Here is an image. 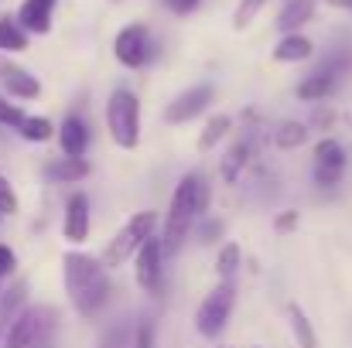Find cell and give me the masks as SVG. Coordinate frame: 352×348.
<instances>
[{"label":"cell","instance_id":"cell-18","mask_svg":"<svg viewBox=\"0 0 352 348\" xmlns=\"http://www.w3.org/2000/svg\"><path fill=\"white\" fill-rule=\"evenodd\" d=\"M45 174L58 185H72V181H82L89 174V164H86V157H55L45 167Z\"/></svg>","mask_w":352,"mask_h":348},{"label":"cell","instance_id":"cell-5","mask_svg":"<svg viewBox=\"0 0 352 348\" xmlns=\"http://www.w3.org/2000/svg\"><path fill=\"white\" fill-rule=\"evenodd\" d=\"M233 304H236V290L233 280H219V287L199 304L195 311V332L202 338H219L233 318Z\"/></svg>","mask_w":352,"mask_h":348},{"label":"cell","instance_id":"cell-24","mask_svg":"<svg viewBox=\"0 0 352 348\" xmlns=\"http://www.w3.org/2000/svg\"><path fill=\"white\" fill-rule=\"evenodd\" d=\"M233 130V119L226 113L212 116L209 123H206V130H202V137H199V150H212L216 143H223L226 140V133Z\"/></svg>","mask_w":352,"mask_h":348},{"label":"cell","instance_id":"cell-3","mask_svg":"<svg viewBox=\"0 0 352 348\" xmlns=\"http://www.w3.org/2000/svg\"><path fill=\"white\" fill-rule=\"evenodd\" d=\"M107 130L123 150H133L140 143V103L130 89H113L107 103Z\"/></svg>","mask_w":352,"mask_h":348},{"label":"cell","instance_id":"cell-16","mask_svg":"<svg viewBox=\"0 0 352 348\" xmlns=\"http://www.w3.org/2000/svg\"><path fill=\"white\" fill-rule=\"evenodd\" d=\"M0 82H3L7 96H17V100H38L41 96V82L21 65H3Z\"/></svg>","mask_w":352,"mask_h":348},{"label":"cell","instance_id":"cell-36","mask_svg":"<svg viewBox=\"0 0 352 348\" xmlns=\"http://www.w3.org/2000/svg\"><path fill=\"white\" fill-rule=\"evenodd\" d=\"M332 7H342V10H352V0H329Z\"/></svg>","mask_w":352,"mask_h":348},{"label":"cell","instance_id":"cell-9","mask_svg":"<svg viewBox=\"0 0 352 348\" xmlns=\"http://www.w3.org/2000/svg\"><path fill=\"white\" fill-rule=\"evenodd\" d=\"M346 65H349V55H339V58H329L325 65H318L305 82H298V100H305V103H322L325 96H332V89H336V82H339V76L346 72Z\"/></svg>","mask_w":352,"mask_h":348},{"label":"cell","instance_id":"cell-1","mask_svg":"<svg viewBox=\"0 0 352 348\" xmlns=\"http://www.w3.org/2000/svg\"><path fill=\"white\" fill-rule=\"evenodd\" d=\"M110 266L103 259H93L86 253H65L62 256V280L65 294L79 318L100 314V308L110 301Z\"/></svg>","mask_w":352,"mask_h":348},{"label":"cell","instance_id":"cell-22","mask_svg":"<svg viewBox=\"0 0 352 348\" xmlns=\"http://www.w3.org/2000/svg\"><path fill=\"white\" fill-rule=\"evenodd\" d=\"M274 140H277V147H280V150H298V147H301V143L308 140V123H298V119H284V123L277 126Z\"/></svg>","mask_w":352,"mask_h":348},{"label":"cell","instance_id":"cell-7","mask_svg":"<svg viewBox=\"0 0 352 348\" xmlns=\"http://www.w3.org/2000/svg\"><path fill=\"white\" fill-rule=\"evenodd\" d=\"M346 167H349V157H346V147L336 137H325V140L315 143L311 178H315L318 188H336L346 178Z\"/></svg>","mask_w":352,"mask_h":348},{"label":"cell","instance_id":"cell-30","mask_svg":"<svg viewBox=\"0 0 352 348\" xmlns=\"http://www.w3.org/2000/svg\"><path fill=\"white\" fill-rule=\"evenodd\" d=\"M154 335H157L154 321H144V325L133 332V345L130 348H154Z\"/></svg>","mask_w":352,"mask_h":348},{"label":"cell","instance_id":"cell-33","mask_svg":"<svg viewBox=\"0 0 352 348\" xmlns=\"http://www.w3.org/2000/svg\"><path fill=\"white\" fill-rule=\"evenodd\" d=\"M175 14H188V10H195L199 7V0H164Z\"/></svg>","mask_w":352,"mask_h":348},{"label":"cell","instance_id":"cell-35","mask_svg":"<svg viewBox=\"0 0 352 348\" xmlns=\"http://www.w3.org/2000/svg\"><path fill=\"white\" fill-rule=\"evenodd\" d=\"M315 123H318V126H329V123H332V113H318L315 116Z\"/></svg>","mask_w":352,"mask_h":348},{"label":"cell","instance_id":"cell-12","mask_svg":"<svg viewBox=\"0 0 352 348\" xmlns=\"http://www.w3.org/2000/svg\"><path fill=\"white\" fill-rule=\"evenodd\" d=\"M212 93H216V89H212L209 82L185 89L178 100H171V106H168L164 119H168V123H188V119H195L199 113H206V110H209V103H212Z\"/></svg>","mask_w":352,"mask_h":348},{"label":"cell","instance_id":"cell-10","mask_svg":"<svg viewBox=\"0 0 352 348\" xmlns=\"http://www.w3.org/2000/svg\"><path fill=\"white\" fill-rule=\"evenodd\" d=\"M113 55H117L120 65H126V69L147 65V58H151V34H147V27L144 24H126L117 34V41H113Z\"/></svg>","mask_w":352,"mask_h":348},{"label":"cell","instance_id":"cell-13","mask_svg":"<svg viewBox=\"0 0 352 348\" xmlns=\"http://www.w3.org/2000/svg\"><path fill=\"white\" fill-rule=\"evenodd\" d=\"M62 235H65L72 246H79V242H86V239H89V198H86L82 192L69 195V202H65Z\"/></svg>","mask_w":352,"mask_h":348},{"label":"cell","instance_id":"cell-32","mask_svg":"<svg viewBox=\"0 0 352 348\" xmlns=\"http://www.w3.org/2000/svg\"><path fill=\"white\" fill-rule=\"evenodd\" d=\"M274 229H277V232L298 229V212H294V209H287L284 216H277V219H274Z\"/></svg>","mask_w":352,"mask_h":348},{"label":"cell","instance_id":"cell-11","mask_svg":"<svg viewBox=\"0 0 352 348\" xmlns=\"http://www.w3.org/2000/svg\"><path fill=\"white\" fill-rule=\"evenodd\" d=\"M260 154V130H246L239 140H236L233 147H230V154L223 157V181L226 185H236L239 178H243V171L253 164V157Z\"/></svg>","mask_w":352,"mask_h":348},{"label":"cell","instance_id":"cell-38","mask_svg":"<svg viewBox=\"0 0 352 348\" xmlns=\"http://www.w3.org/2000/svg\"><path fill=\"white\" fill-rule=\"evenodd\" d=\"M0 219H3V216H0Z\"/></svg>","mask_w":352,"mask_h":348},{"label":"cell","instance_id":"cell-6","mask_svg":"<svg viewBox=\"0 0 352 348\" xmlns=\"http://www.w3.org/2000/svg\"><path fill=\"white\" fill-rule=\"evenodd\" d=\"M52 328H55V311L52 308H24L21 318L7 328L3 348H45Z\"/></svg>","mask_w":352,"mask_h":348},{"label":"cell","instance_id":"cell-21","mask_svg":"<svg viewBox=\"0 0 352 348\" xmlns=\"http://www.w3.org/2000/svg\"><path fill=\"white\" fill-rule=\"evenodd\" d=\"M17 133H21L24 140H31V143H45V140L58 137V126H55L48 116H28V119L17 126Z\"/></svg>","mask_w":352,"mask_h":348},{"label":"cell","instance_id":"cell-37","mask_svg":"<svg viewBox=\"0 0 352 348\" xmlns=\"http://www.w3.org/2000/svg\"><path fill=\"white\" fill-rule=\"evenodd\" d=\"M0 76H3V65H0Z\"/></svg>","mask_w":352,"mask_h":348},{"label":"cell","instance_id":"cell-2","mask_svg":"<svg viewBox=\"0 0 352 348\" xmlns=\"http://www.w3.org/2000/svg\"><path fill=\"white\" fill-rule=\"evenodd\" d=\"M206 209H209V185H206L202 174L192 171L178 181V188L171 195V205H168V216H164V235H161L164 253L182 249V242L188 239L192 226L206 216Z\"/></svg>","mask_w":352,"mask_h":348},{"label":"cell","instance_id":"cell-20","mask_svg":"<svg viewBox=\"0 0 352 348\" xmlns=\"http://www.w3.org/2000/svg\"><path fill=\"white\" fill-rule=\"evenodd\" d=\"M287 318H291V332L298 338L301 348H318V335H315V325L308 321L305 308L301 304H287Z\"/></svg>","mask_w":352,"mask_h":348},{"label":"cell","instance_id":"cell-29","mask_svg":"<svg viewBox=\"0 0 352 348\" xmlns=\"http://www.w3.org/2000/svg\"><path fill=\"white\" fill-rule=\"evenodd\" d=\"M263 3H267V0H239V7H236V27H246V24L260 14Z\"/></svg>","mask_w":352,"mask_h":348},{"label":"cell","instance_id":"cell-28","mask_svg":"<svg viewBox=\"0 0 352 348\" xmlns=\"http://www.w3.org/2000/svg\"><path fill=\"white\" fill-rule=\"evenodd\" d=\"M24 119H28V113H24L21 106H14V103H7V100L0 96V123H3V126H14V130H17Z\"/></svg>","mask_w":352,"mask_h":348},{"label":"cell","instance_id":"cell-17","mask_svg":"<svg viewBox=\"0 0 352 348\" xmlns=\"http://www.w3.org/2000/svg\"><path fill=\"white\" fill-rule=\"evenodd\" d=\"M315 17V0H287L277 14V27L284 34H294L301 24H308Z\"/></svg>","mask_w":352,"mask_h":348},{"label":"cell","instance_id":"cell-26","mask_svg":"<svg viewBox=\"0 0 352 348\" xmlns=\"http://www.w3.org/2000/svg\"><path fill=\"white\" fill-rule=\"evenodd\" d=\"M239 259H243L239 246H236V242H226V246L219 249V256H216V273H219V280H233L236 270H239Z\"/></svg>","mask_w":352,"mask_h":348},{"label":"cell","instance_id":"cell-8","mask_svg":"<svg viewBox=\"0 0 352 348\" xmlns=\"http://www.w3.org/2000/svg\"><path fill=\"white\" fill-rule=\"evenodd\" d=\"M164 242L161 235H151L140 253L133 256V277H137V287L144 294H161V277H164Z\"/></svg>","mask_w":352,"mask_h":348},{"label":"cell","instance_id":"cell-25","mask_svg":"<svg viewBox=\"0 0 352 348\" xmlns=\"http://www.w3.org/2000/svg\"><path fill=\"white\" fill-rule=\"evenodd\" d=\"M24 290H28L24 283H14V287L0 297V325H3V328L21 318V314H17V304H24Z\"/></svg>","mask_w":352,"mask_h":348},{"label":"cell","instance_id":"cell-23","mask_svg":"<svg viewBox=\"0 0 352 348\" xmlns=\"http://www.w3.org/2000/svg\"><path fill=\"white\" fill-rule=\"evenodd\" d=\"M28 48V31L21 27V21L0 17V51H24Z\"/></svg>","mask_w":352,"mask_h":348},{"label":"cell","instance_id":"cell-4","mask_svg":"<svg viewBox=\"0 0 352 348\" xmlns=\"http://www.w3.org/2000/svg\"><path fill=\"white\" fill-rule=\"evenodd\" d=\"M154 226H157V216L154 212H137L133 219H126L120 232L107 242V249H103V263L113 270V266H123L130 256H137L140 253V246L154 235Z\"/></svg>","mask_w":352,"mask_h":348},{"label":"cell","instance_id":"cell-15","mask_svg":"<svg viewBox=\"0 0 352 348\" xmlns=\"http://www.w3.org/2000/svg\"><path fill=\"white\" fill-rule=\"evenodd\" d=\"M58 147L65 157H82L89 147V126L79 116H65L58 126Z\"/></svg>","mask_w":352,"mask_h":348},{"label":"cell","instance_id":"cell-34","mask_svg":"<svg viewBox=\"0 0 352 348\" xmlns=\"http://www.w3.org/2000/svg\"><path fill=\"white\" fill-rule=\"evenodd\" d=\"M216 232H219V226H216V222H206V226H202V235H206V242H209V239H212Z\"/></svg>","mask_w":352,"mask_h":348},{"label":"cell","instance_id":"cell-31","mask_svg":"<svg viewBox=\"0 0 352 348\" xmlns=\"http://www.w3.org/2000/svg\"><path fill=\"white\" fill-rule=\"evenodd\" d=\"M14 270H17V256H14V249H10V246H3V242H0V280H7Z\"/></svg>","mask_w":352,"mask_h":348},{"label":"cell","instance_id":"cell-14","mask_svg":"<svg viewBox=\"0 0 352 348\" xmlns=\"http://www.w3.org/2000/svg\"><path fill=\"white\" fill-rule=\"evenodd\" d=\"M58 0H24L17 10V21L28 34H48L52 31V14Z\"/></svg>","mask_w":352,"mask_h":348},{"label":"cell","instance_id":"cell-19","mask_svg":"<svg viewBox=\"0 0 352 348\" xmlns=\"http://www.w3.org/2000/svg\"><path fill=\"white\" fill-rule=\"evenodd\" d=\"M311 51H315V45L305 34H284L274 48V62H305V58H311Z\"/></svg>","mask_w":352,"mask_h":348},{"label":"cell","instance_id":"cell-27","mask_svg":"<svg viewBox=\"0 0 352 348\" xmlns=\"http://www.w3.org/2000/svg\"><path fill=\"white\" fill-rule=\"evenodd\" d=\"M21 212V198L14 192V185L7 178H0V216H17Z\"/></svg>","mask_w":352,"mask_h":348}]
</instances>
